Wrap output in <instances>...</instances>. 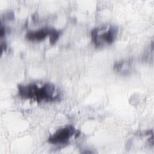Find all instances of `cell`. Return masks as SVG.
<instances>
[{
    "mask_svg": "<svg viewBox=\"0 0 154 154\" xmlns=\"http://www.w3.org/2000/svg\"><path fill=\"white\" fill-rule=\"evenodd\" d=\"M55 86L51 83H46L40 87L35 84L18 86L19 94L21 97L34 99L38 102H52L58 100L59 95L55 94Z\"/></svg>",
    "mask_w": 154,
    "mask_h": 154,
    "instance_id": "6da1fadb",
    "label": "cell"
},
{
    "mask_svg": "<svg viewBox=\"0 0 154 154\" xmlns=\"http://www.w3.org/2000/svg\"><path fill=\"white\" fill-rule=\"evenodd\" d=\"M118 33V28L115 25L109 26L108 29L104 28H95L92 30V40L96 47L105 44H111L114 42Z\"/></svg>",
    "mask_w": 154,
    "mask_h": 154,
    "instance_id": "7a4b0ae2",
    "label": "cell"
},
{
    "mask_svg": "<svg viewBox=\"0 0 154 154\" xmlns=\"http://www.w3.org/2000/svg\"><path fill=\"white\" fill-rule=\"evenodd\" d=\"M60 32L55 29L51 28H43L35 31H29L26 33V37L29 40L40 41L45 39L47 36H49L50 42L52 44L55 43L58 37Z\"/></svg>",
    "mask_w": 154,
    "mask_h": 154,
    "instance_id": "3957f363",
    "label": "cell"
},
{
    "mask_svg": "<svg viewBox=\"0 0 154 154\" xmlns=\"http://www.w3.org/2000/svg\"><path fill=\"white\" fill-rule=\"evenodd\" d=\"M75 134H77L76 130L73 126L68 125L57 130L51 135L48 138V141L53 144H63L67 143Z\"/></svg>",
    "mask_w": 154,
    "mask_h": 154,
    "instance_id": "277c9868",
    "label": "cell"
},
{
    "mask_svg": "<svg viewBox=\"0 0 154 154\" xmlns=\"http://www.w3.org/2000/svg\"><path fill=\"white\" fill-rule=\"evenodd\" d=\"M130 68V62L127 61H121L116 63L114 66V69L117 72H126L128 69Z\"/></svg>",
    "mask_w": 154,
    "mask_h": 154,
    "instance_id": "5b68a950",
    "label": "cell"
}]
</instances>
